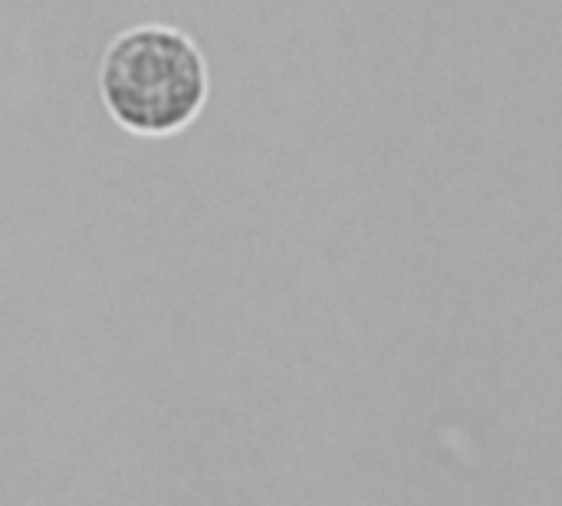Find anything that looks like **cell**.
<instances>
[{"label":"cell","mask_w":562,"mask_h":506,"mask_svg":"<svg viewBox=\"0 0 562 506\" xmlns=\"http://www.w3.org/2000/svg\"><path fill=\"white\" fill-rule=\"evenodd\" d=\"M95 89L105 115L128 135L168 138L198 122L211 95V69L194 43L168 23L115 33L99 59Z\"/></svg>","instance_id":"obj_1"}]
</instances>
